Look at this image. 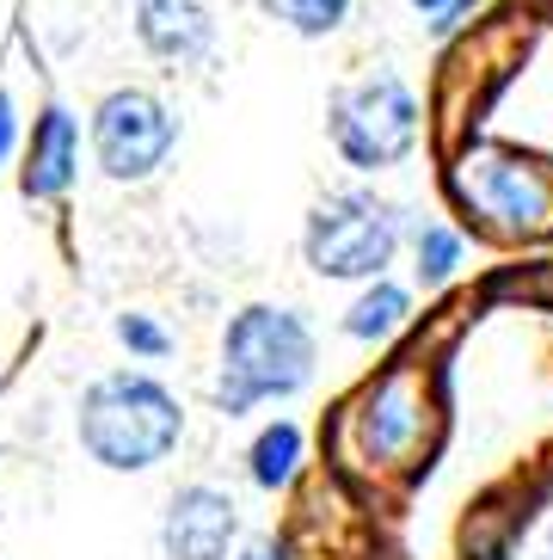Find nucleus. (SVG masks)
<instances>
[{"label":"nucleus","mask_w":553,"mask_h":560,"mask_svg":"<svg viewBox=\"0 0 553 560\" xmlns=\"http://www.w3.org/2000/svg\"><path fill=\"white\" fill-rule=\"evenodd\" d=\"M81 450L111 468V475H148L161 468L185 438V407L161 376L148 370H111V376L86 382L81 407H74Z\"/></svg>","instance_id":"obj_1"},{"label":"nucleus","mask_w":553,"mask_h":560,"mask_svg":"<svg viewBox=\"0 0 553 560\" xmlns=\"http://www.w3.org/2000/svg\"><path fill=\"white\" fill-rule=\"evenodd\" d=\"M314 327L302 308L283 302H246L222 332V376H215V407L240 419L264 400H290L314 382Z\"/></svg>","instance_id":"obj_2"},{"label":"nucleus","mask_w":553,"mask_h":560,"mask_svg":"<svg viewBox=\"0 0 553 560\" xmlns=\"http://www.w3.org/2000/svg\"><path fill=\"white\" fill-rule=\"evenodd\" d=\"M456 210L498 241H536L553 229V166L505 142H468L443 173Z\"/></svg>","instance_id":"obj_3"},{"label":"nucleus","mask_w":553,"mask_h":560,"mask_svg":"<svg viewBox=\"0 0 553 560\" xmlns=\"http://www.w3.org/2000/svg\"><path fill=\"white\" fill-rule=\"evenodd\" d=\"M326 136L351 173H393L419 149L424 136V105L412 93L407 74L393 68H369L357 81H344L326 100Z\"/></svg>","instance_id":"obj_4"},{"label":"nucleus","mask_w":553,"mask_h":560,"mask_svg":"<svg viewBox=\"0 0 553 560\" xmlns=\"http://www.w3.org/2000/svg\"><path fill=\"white\" fill-rule=\"evenodd\" d=\"M400 241H407V210L351 185V191H326L308 210L302 259L326 283H369V278H388Z\"/></svg>","instance_id":"obj_5"},{"label":"nucleus","mask_w":553,"mask_h":560,"mask_svg":"<svg viewBox=\"0 0 553 560\" xmlns=\"http://www.w3.org/2000/svg\"><path fill=\"white\" fill-rule=\"evenodd\" d=\"M86 142H93V166L111 185H142L173 161V149H179V117H173V105L161 93H148V86H111L93 105Z\"/></svg>","instance_id":"obj_6"},{"label":"nucleus","mask_w":553,"mask_h":560,"mask_svg":"<svg viewBox=\"0 0 553 560\" xmlns=\"http://www.w3.org/2000/svg\"><path fill=\"white\" fill-rule=\"evenodd\" d=\"M240 542V505L222 487H179L166 499L161 517V548L166 560H228V548Z\"/></svg>","instance_id":"obj_7"},{"label":"nucleus","mask_w":553,"mask_h":560,"mask_svg":"<svg viewBox=\"0 0 553 560\" xmlns=\"http://www.w3.org/2000/svg\"><path fill=\"white\" fill-rule=\"evenodd\" d=\"M81 173V117L68 105H44L32 117V142L19 154V191L32 203L68 198V185Z\"/></svg>","instance_id":"obj_8"},{"label":"nucleus","mask_w":553,"mask_h":560,"mask_svg":"<svg viewBox=\"0 0 553 560\" xmlns=\"http://www.w3.org/2000/svg\"><path fill=\"white\" fill-rule=\"evenodd\" d=\"M136 37L166 68H197L215 50L210 0H136Z\"/></svg>","instance_id":"obj_9"},{"label":"nucleus","mask_w":553,"mask_h":560,"mask_svg":"<svg viewBox=\"0 0 553 560\" xmlns=\"http://www.w3.org/2000/svg\"><path fill=\"white\" fill-rule=\"evenodd\" d=\"M357 438H363V450L381 456V462L407 456V450L424 438V388H419L412 370H393V376H381L369 395H363Z\"/></svg>","instance_id":"obj_10"},{"label":"nucleus","mask_w":553,"mask_h":560,"mask_svg":"<svg viewBox=\"0 0 553 560\" xmlns=\"http://www.w3.org/2000/svg\"><path fill=\"white\" fill-rule=\"evenodd\" d=\"M407 320H412V290L393 283V278H369L363 296L344 308V332H351L357 346H388Z\"/></svg>","instance_id":"obj_11"},{"label":"nucleus","mask_w":553,"mask_h":560,"mask_svg":"<svg viewBox=\"0 0 553 560\" xmlns=\"http://www.w3.org/2000/svg\"><path fill=\"white\" fill-rule=\"evenodd\" d=\"M295 468H302V425L295 419H271V425H259V438H252V450H246V475H252V487H264V493H276V487H290Z\"/></svg>","instance_id":"obj_12"},{"label":"nucleus","mask_w":553,"mask_h":560,"mask_svg":"<svg viewBox=\"0 0 553 560\" xmlns=\"http://www.w3.org/2000/svg\"><path fill=\"white\" fill-rule=\"evenodd\" d=\"M461 253H468V241H461V229H449V222H419V229H412V265H419L424 290H437V283L456 278Z\"/></svg>","instance_id":"obj_13"},{"label":"nucleus","mask_w":553,"mask_h":560,"mask_svg":"<svg viewBox=\"0 0 553 560\" xmlns=\"http://www.w3.org/2000/svg\"><path fill=\"white\" fill-rule=\"evenodd\" d=\"M259 13L295 37H332L351 19V0H259Z\"/></svg>","instance_id":"obj_14"},{"label":"nucleus","mask_w":553,"mask_h":560,"mask_svg":"<svg viewBox=\"0 0 553 560\" xmlns=\"http://www.w3.org/2000/svg\"><path fill=\"white\" fill-rule=\"evenodd\" d=\"M117 346L130 351V358H148V363H161L166 351H173V332L154 320V314H117Z\"/></svg>","instance_id":"obj_15"},{"label":"nucleus","mask_w":553,"mask_h":560,"mask_svg":"<svg viewBox=\"0 0 553 560\" xmlns=\"http://www.w3.org/2000/svg\"><path fill=\"white\" fill-rule=\"evenodd\" d=\"M13 149H19V105H13V93L0 86V166L13 161Z\"/></svg>","instance_id":"obj_16"},{"label":"nucleus","mask_w":553,"mask_h":560,"mask_svg":"<svg viewBox=\"0 0 553 560\" xmlns=\"http://www.w3.org/2000/svg\"><path fill=\"white\" fill-rule=\"evenodd\" d=\"M424 19H431V32H449V0H412Z\"/></svg>","instance_id":"obj_17"},{"label":"nucleus","mask_w":553,"mask_h":560,"mask_svg":"<svg viewBox=\"0 0 553 560\" xmlns=\"http://www.w3.org/2000/svg\"><path fill=\"white\" fill-rule=\"evenodd\" d=\"M240 560H283V548L259 536V542H246V548H240Z\"/></svg>","instance_id":"obj_18"},{"label":"nucleus","mask_w":553,"mask_h":560,"mask_svg":"<svg viewBox=\"0 0 553 560\" xmlns=\"http://www.w3.org/2000/svg\"><path fill=\"white\" fill-rule=\"evenodd\" d=\"M473 7H480V0H449V32H456V19L473 13Z\"/></svg>","instance_id":"obj_19"},{"label":"nucleus","mask_w":553,"mask_h":560,"mask_svg":"<svg viewBox=\"0 0 553 560\" xmlns=\"http://www.w3.org/2000/svg\"><path fill=\"white\" fill-rule=\"evenodd\" d=\"M541 560H553V542H548V555H541Z\"/></svg>","instance_id":"obj_20"}]
</instances>
